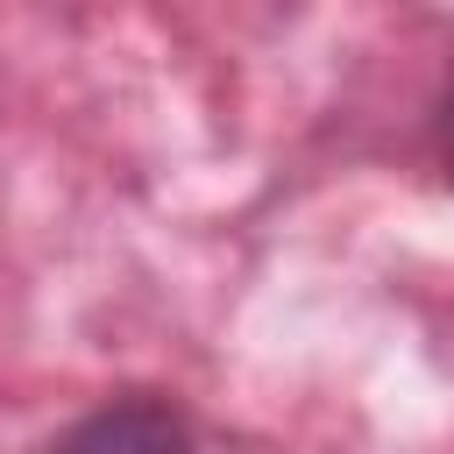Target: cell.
Here are the masks:
<instances>
[{
    "mask_svg": "<svg viewBox=\"0 0 454 454\" xmlns=\"http://www.w3.org/2000/svg\"><path fill=\"white\" fill-rule=\"evenodd\" d=\"M43 454H192V419L170 397L128 390V397H106L99 411L71 419Z\"/></svg>",
    "mask_w": 454,
    "mask_h": 454,
    "instance_id": "6da1fadb",
    "label": "cell"
},
{
    "mask_svg": "<svg viewBox=\"0 0 454 454\" xmlns=\"http://www.w3.org/2000/svg\"><path fill=\"white\" fill-rule=\"evenodd\" d=\"M426 149H433L440 184H454V64H447V78H440V92H433V114H426Z\"/></svg>",
    "mask_w": 454,
    "mask_h": 454,
    "instance_id": "7a4b0ae2",
    "label": "cell"
}]
</instances>
